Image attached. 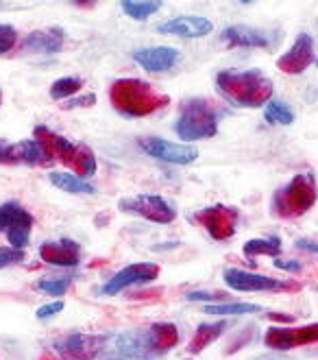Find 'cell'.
Masks as SVG:
<instances>
[{"label":"cell","instance_id":"obj_1","mask_svg":"<svg viewBox=\"0 0 318 360\" xmlns=\"http://www.w3.org/2000/svg\"><path fill=\"white\" fill-rule=\"evenodd\" d=\"M218 92L238 108H264L272 101V81L260 70H220L216 75Z\"/></svg>","mask_w":318,"mask_h":360},{"label":"cell","instance_id":"obj_2","mask_svg":"<svg viewBox=\"0 0 318 360\" xmlns=\"http://www.w3.org/2000/svg\"><path fill=\"white\" fill-rule=\"evenodd\" d=\"M179 343V330L175 323H153L144 330H126L116 338V349L124 358L155 360L171 352Z\"/></svg>","mask_w":318,"mask_h":360},{"label":"cell","instance_id":"obj_3","mask_svg":"<svg viewBox=\"0 0 318 360\" xmlns=\"http://www.w3.org/2000/svg\"><path fill=\"white\" fill-rule=\"evenodd\" d=\"M35 140L39 142V146L44 149V153L48 155V160L55 164V162H61L66 164L68 168H72V173L81 179L86 177H92L96 173V155L90 146L86 144H79V142H72L68 138H63L55 131H51L48 127L44 124H37L35 129Z\"/></svg>","mask_w":318,"mask_h":360},{"label":"cell","instance_id":"obj_4","mask_svg":"<svg viewBox=\"0 0 318 360\" xmlns=\"http://www.w3.org/2000/svg\"><path fill=\"white\" fill-rule=\"evenodd\" d=\"M114 110L126 118H144L168 105V96L153 90L151 83L142 79H118L110 88Z\"/></svg>","mask_w":318,"mask_h":360},{"label":"cell","instance_id":"obj_5","mask_svg":"<svg viewBox=\"0 0 318 360\" xmlns=\"http://www.w3.org/2000/svg\"><path fill=\"white\" fill-rule=\"evenodd\" d=\"M316 199H318V188L314 175L301 173L292 177L284 188H279L272 195V214L286 221L299 219L312 210Z\"/></svg>","mask_w":318,"mask_h":360},{"label":"cell","instance_id":"obj_6","mask_svg":"<svg viewBox=\"0 0 318 360\" xmlns=\"http://www.w3.org/2000/svg\"><path fill=\"white\" fill-rule=\"evenodd\" d=\"M220 112L205 98H187L181 105V114L177 118V136L183 142L207 140L218 134Z\"/></svg>","mask_w":318,"mask_h":360},{"label":"cell","instance_id":"obj_7","mask_svg":"<svg viewBox=\"0 0 318 360\" xmlns=\"http://www.w3.org/2000/svg\"><path fill=\"white\" fill-rule=\"evenodd\" d=\"M223 280L231 290L238 292H296L301 290V284L290 280H274L268 275L249 273L242 269H225Z\"/></svg>","mask_w":318,"mask_h":360},{"label":"cell","instance_id":"obj_8","mask_svg":"<svg viewBox=\"0 0 318 360\" xmlns=\"http://www.w3.org/2000/svg\"><path fill=\"white\" fill-rule=\"evenodd\" d=\"M118 210L126 212V214L142 217L144 221L155 225H171L177 217L175 205L159 195H138L131 199H122L118 203Z\"/></svg>","mask_w":318,"mask_h":360},{"label":"cell","instance_id":"obj_9","mask_svg":"<svg viewBox=\"0 0 318 360\" xmlns=\"http://www.w3.org/2000/svg\"><path fill=\"white\" fill-rule=\"evenodd\" d=\"M33 225H35L33 214L18 201H7L0 205V231L7 234L11 247L25 249L31 240Z\"/></svg>","mask_w":318,"mask_h":360},{"label":"cell","instance_id":"obj_10","mask_svg":"<svg viewBox=\"0 0 318 360\" xmlns=\"http://www.w3.org/2000/svg\"><path fill=\"white\" fill-rule=\"evenodd\" d=\"M105 345H107V336L105 334H83V332L66 334L53 343L55 352L63 360H96L105 349Z\"/></svg>","mask_w":318,"mask_h":360},{"label":"cell","instance_id":"obj_11","mask_svg":"<svg viewBox=\"0 0 318 360\" xmlns=\"http://www.w3.org/2000/svg\"><path fill=\"white\" fill-rule=\"evenodd\" d=\"M194 219L207 229V234L214 240H229L233 238L238 227V210L218 203L197 212Z\"/></svg>","mask_w":318,"mask_h":360},{"label":"cell","instance_id":"obj_12","mask_svg":"<svg viewBox=\"0 0 318 360\" xmlns=\"http://www.w3.org/2000/svg\"><path fill=\"white\" fill-rule=\"evenodd\" d=\"M138 144H140V149L146 155H151L155 160H161V162H168V164H177V166L192 164L199 158V151L194 149V146L175 144V142H168V140L155 138V136L140 138Z\"/></svg>","mask_w":318,"mask_h":360},{"label":"cell","instance_id":"obj_13","mask_svg":"<svg viewBox=\"0 0 318 360\" xmlns=\"http://www.w3.org/2000/svg\"><path fill=\"white\" fill-rule=\"evenodd\" d=\"M264 343L270 349H279V352H290L294 347L318 343V321L303 326V328H277V326H272L266 330Z\"/></svg>","mask_w":318,"mask_h":360},{"label":"cell","instance_id":"obj_14","mask_svg":"<svg viewBox=\"0 0 318 360\" xmlns=\"http://www.w3.org/2000/svg\"><path fill=\"white\" fill-rule=\"evenodd\" d=\"M0 164L7 166H51L53 162L44 153L37 140H22V142H7L0 140Z\"/></svg>","mask_w":318,"mask_h":360},{"label":"cell","instance_id":"obj_15","mask_svg":"<svg viewBox=\"0 0 318 360\" xmlns=\"http://www.w3.org/2000/svg\"><path fill=\"white\" fill-rule=\"evenodd\" d=\"M159 264L155 262H138V264H129L124 266L122 271H118L114 278L100 288L102 295H118L120 290L135 286V284H148L159 278Z\"/></svg>","mask_w":318,"mask_h":360},{"label":"cell","instance_id":"obj_16","mask_svg":"<svg viewBox=\"0 0 318 360\" xmlns=\"http://www.w3.org/2000/svg\"><path fill=\"white\" fill-rule=\"evenodd\" d=\"M314 61H316V51H314L312 35L299 33V37L294 39L292 49L277 59V68L286 75H301L312 66Z\"/></svg>","mask_w":318,"mask_h":360},{"label":"cell","instance_id":"obj_17","mask_svg":"<svg viewBox=\"0 0 318 360\" xmlns=\"http://www.w3.org/2000/svg\"><path fill=\"white\" fill-rule=\"evenodd\" d=\"M220 37L231 49H238V46H242V49H264V46H272L279 35L264 31V29L236 25V27H227Z\"/></svg>","mask_w":318,"mask_h":360},{"label":"cell","instance_id":"obj_18","mask_svg":"<svg viewBox=\"0 0 318 360\" xmlns=\"http://www.w3.org/2000/svg\"><path fill=\"white\" fill-rule=\"evenodd\" d=\"M214 25L211 20L201 18V15H181V18H173L168 22L157 27V33L161 35H177L183 39H199L211 33Z\"/></svg>","mask_w":318,"mask_h":360},{"label":"cell","instance_id":"obj_19","mask_svg":"<svg viewBox=\"0 0 318 360\" xmlns=\"http://www.w3.org/2000/svg\"><path fill=\"white\" fill-rule=\"evenodd\" d=\"M179 57H181L179 51L171 46H151V49H140L133 53V61L140 63L146 72H153V75L168 72L171 68H175Z\"/></svg>","mask_w":318,"mask_h":360},{"label":"cell","instance_id":"obj_20","mask_svg":"<svg viewBox=\"0 0 318 360\" xmlns=\"http://www.w3.org/2000/svg\"><path fill=\"white\" fill-rule=\"evenodd\" d=\"M39 258L55 266H77L81 260V249L72 238H61L59 243H41Z\"/></svg>","mask_w":318,"mask_h":360},{"label":"cell","instance_id":"obj_21","mask_svg":"<svg viewBox=\"0 0 318 360\" xmlns=\"http://www.w3.org/2000/svg\"><path fill=\"white\" fill-rule=\"evenodd\" d=\"M66 41V33L61 27H51L46 31H33L25 37L22 51L25 53H59Z\"/></svg>","mask_w":318,"mask_h":360},{"label":"cell","instance_id":"obj_22","mask_svg":"<svg viewBox=\"0 0 318 360\" xmlns=\"http://www.w3.org/2000/svg\"><path fill=\"white\" fill-rule=\"evenodd\" d=\"M225 328H227L225 321H218V323H201L197 328L194 336H192V341H190V345H187V352L194 354V356L201 354L205 347H209L214 341H218V338L223 336V332H225Z\"/></svg>","mask_w":318,"mask_h":360},{"label":"cell","instance_id":"obj_23","mask_svg":"<svg viewBox=\"0 0 318 360\" xmlns=\"http://www.w3.org/2000/svg\"><path fill=\"white\" fill-rule=\"evenodd\" d=\"M48 181L55 188L63 190V193H70V195H94L96 193L94 186H90L86 179H81V177H77L72 173H57V171H53V173H48Z\"/></svg>","mask_w":318,"mask_h":360},{"label":"cell","instance_id":"obj_24","mask_svg":"<svg viewBox=\"0 0 318 360\" xmlns=\"http://www.w3.org/2000/svg\"><path fill=\"white\" fill-rule=\"evenodd\" d=\"M244 256H270L277 258L281 253V238L277 236H266V238H251L242 247Z\"/></svg>","mask_w":318,"mask_h":360},{"label":"cell","instance_id":"obj_25","mask_svg":"<svg viewBox=\"0 0 318 360\" xmlns=\"http://www.w3.org/2000/svg\"><path fill=\"white\" fill-rule=\"evenodd\" d=\"M205 314H216V316H231V314H256L262 312V306L258 304H244V302H231V304H207L203 308Z\"/></svg>","mask_w":318,"mask_h":360},{"label":"cell","instance_id":"obj_26","mask_svg":"<svg viewBox=\"0 0 318 360\" xmlns=\"http://www.w3.org/2000/svg\"><path fill=\"white\" fill-rule=\"evenodd\" d=\"M120 9L133 20H146L161 9V3L159 0H142V3H138V0H122Z\"/></svg>","mask_w":318,"mask_h":360},{"label":"cell","instance_id":"obj_27","mask_svg":"<svg viewBox=\"0 0 318 360\" xmlns=\"http://www.w3.org/2000/svg\"><path fill=\"white\" fill-rule=\"evenodd\" d=\"M264 118L270 124H292L294 122V112L281 101H270L264 108Z\"/></svg>","mask_w":318,"mask_h":360},{"label":"cell","instance_id":"obj_28","mask_svg":"<svg viewBox=\"0 0 318 360\" xmlns=\"http://www.w3.org/2000/svg\"><path fill=\"white\" fill-rule=\"evenodd\" d=\"M83 83L86 81H83L81 77H61L51 86V98H55V101L68 98L83 88Z\"/></svg>","mask_w":318,"mask_h":360},{"label":"cell","instance_id":"obj_29","mask_svg":"<svg viewBox=\"0 0 318 360\" xmlns=\"http://www.w3.org/2000/svg\"><path fill=\"white\" fill-rule=\"evenodd\" d=\"M70 282H72L70 278H63V280H41V282L37 284V288H39L41 292L51 295V297H61V295H66V292H68Z\"/></svg>","mask_w":318,"mask_h":360},{"label":"cell","instance_id":"obj_30","mask_svg":"<svg viewBox=\"0 0 318 360\" xmlns=\"http://www.w3.org/2000/svg\"><path fill=\"white\" fill-rule=\"evenodd\" d=\"M18 44V29L11 25H0V55L9 53Z\"/></svg>","mask_w":318,"mask_h":360},{"label":"cell","instance_id":"obj_31","mask_svg":"<svg viewBox=\"0 0 318 360\" xmlns=\"http://www.w3.org/2000/svg\"><path fill=\"white\" fill-rule=\"evenodd\" d=\"M25 260V251L15 247H0V269L13 266Z\"/></svg>","mask_w":318,"mask_h":360},{"label":"cell","instance_id":"obj_32","mask_svg":"<svg viewBox=\"0 0 318 360\" xmlns=\"http://www.w3.org/2000/svg\"><path fill=\"white\" fill-rule=\"evenodd\" d=\"M225 297H227V292H220V290H190L185 295V300H190V302H207V304L220 302Z\"/></svg>","mask_w":318,"mask_h":360},{"label":"cell","instance_id":"obj_33","mask_svg":"<svg viewBox=\"0 0 318 360\" xmlns=\"http://www.w3.org/2000/svg\"><path fill=\"white\" fill-rule=\"evenodd\" d=\"M63 308V302H53V304H46V306H41V308H37V312H35V316L37 319H51V316H55V314H59Z\"/></svg>","mask_w":318,"mask_h":360},{"label":"cell","instance_id":"obj_34","mask_svg":"<svg viewBox=\"0 0 318 360\" xmlns=\"http://www.w3.org/2000/svg\"><path fill=\"white\" fill-rule=\"evenodd\" d=\"M96 103V94H88V96H79L72 101L63 103V110H74V108H90V105Z\"/></svg>","mask_w":318,"mask_h":360},{"label":"cell","instance_id":"obj_35","mask_svg":"<svg viewBox=\"0 0 318 360\" xmlns=\"http://www.w3.org/2000/svg\"><path fill=\"white\" fill-rule=\"evenodd\" d=\"M274 269L290 271V273H299L303 266H301V262H292V260H277V258H274Z\"/></svg>","mask_w":318,"mask_h":360},{"label":"cell","instance_id":"obj_36","mask_svg":"<svg viewBox=\"0 0 318 360\" xmlns=\"http://www.w3.org/2000/svg\"><path fill=\"white\" fill-rule=\"evenodd\" d=\"M266 319H270L274 323H294V316L292 314H284V312H268Z\"/></svg>","mask_w":318,"mask_h":360},{"label":"cell","instance_id":"obj_37","mask_svg":"<svg viewBox=\"0 0 318 360\" xmlns=\"http://www.w3.org/2000/svg\"><path fill=\"white\" fill-rule=\"evenodd\" d=\"M299 249H303V251H310V253H318V243H314V240H310V238H299L294 243Z\"/></svg>","mask_w":318,"mask_h":360},{"label":"cell","instance_id":"obj_38","mask_svg":"<svg viewBox=\"0 0 318 360\" xmlns=\"http://www.w3.org/2000/svg\"><path fill=\"white\" fill-rule=\"evenodd\" d=\"M74 7H94V3H74Z\"/></svg>","mask_w":318,"mask_h":360},{"label":"cell","instance_id":"obj_39","mask_svg":"<svg viewBox=\"0 0 318 360\" xmlns=\"http://www.w3.org/2000/svg\"><path fill=\"white\" fill-rule=\"evenodd\" d=\"M41 360H53V358H51L48 354H44V356H41Z\"/></svg>","mask_w":318,"mask_h":360},{"label":"cell","instance_id":"obj_40","mask_svg":"<svg viewBox=\"0 0 318 360\" xmlns=\"http://www.w3.org/2000/svg\"><path fill=\"white\" fill-rule=\"evenodd\" d=\"M0 103H3V92H0Z\"/></svg>","mask_w":318,"mask_h":360},{"label":"cell","instance_id":"obj_41","mask_svg":"<svg viewBox=\"0 0 318 360\" xmlns=\"http://www.w3.org/2000/svg\"><path fill=\"white\" fill-rule=\"evenodd\" d=\"M268 360H277V358H268Z\"/></svg>","mask_w":318,"mask_h":360}]
</instances>
